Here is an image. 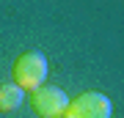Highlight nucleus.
I'll list each match as a JSON object with an SVG mask.
<instances>
[{
    "label": "nucleus",
    "instance_id": "obj_2",
    "mask_svg": "<svg viewBox=\"0 0 124 118\" xmlns=\"http://www.w3.org/2000/svg\"><path fill=\"white\" fill-rule=\"evenodd\" d=\"M110 115L113 104L99 91H85L77 99H69V107L63 113V118H110Z\"/></svg>",
    "mask_w": 124,
    "mask_h": 118
},
{
    "label": "nucleus",
    "instance_id": "obj_3",
    "mask_svg": "<svg viewBox=\"0 0 124 118\" xmlns=\"http://www.w3.org/2000/svg\"><path fill=\"white\" fill-rule=\"evenodd\" d=\"M31 107H33V113L41 115V118H61L66 113V107H69V96H66V91L58 88V85H41V88L33 91Z\"/></svg>",
    "mask_w": 124,
    "mask_h": 118
},
{
    "label": "nucleus",
    "instance_id": "obj_1",
    "mask_svg": "<svg viewBox=\"0 0 124 118\" xmlns=\"http://www.w3.org/2000/svg\"><path fill=\"white\" fill-rule=\"evenodd\" d=\"M47 58L44 52H39V49H31V52H22L14 61V85H19L22 91H36V88L44 85L47 80Z\"/></svg>",
    "mask_w": 124,
    "mask_h": 118
},
{
    "label": "nucleus",
    "instance_id": "obj_4",
    "mask_svg": "<svg viewBox=\"0 0 124 118\" xmlns=\"http://www.w3.org/2000/svg\"><path fill=\"white\" fill-rule=\"evenodd\" d=\"M25 102V91L14 83H3L0 85V113H11Z\"/></svg>",
    "mask_w": 124,
    "mask_h": 118
},
{
    "label": "nucleus",
    "instance_id": "obj_5",
    "mask_svg": "<svg viewBox=\"0 0 124 118\" xmlns=\"http://www.w3.org/2000/svg\"><path fill=\"white\" fill-rule=\"evenodd\" d=\"M61 118H63V115H61Z\"/></svg>",
    "mask_w": 124,
    "mask_h": 118
}]
</instances>
